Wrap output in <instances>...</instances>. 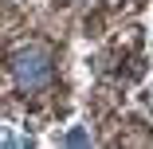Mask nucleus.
<instances>
[{
	"instance_id": "1",
	"label": "nucleus",
	"mask_w": 153,
	"mask_h": 149,
	"mask_svg": "<svg viewBox=\"0 0 153 149\" xmlns=\"http://www.w3.org/2000/svg\"><path fill=\"white\" fill-rule=\"evenodd\" d=\"M51 51L47 47H20L12 55V75L24 90H39V86L51 82Z\"/></svg>"
}]
</instances>
